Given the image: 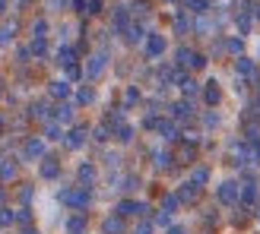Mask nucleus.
I'll return each mask as SVG.
<instances>
[{
    "mask_svg": "<svg viewBox=\"0 0 260 234\" xmlns=\"http://www.w3.org/2000/svg\"><path fill=\"white\" fill-rule=\"evenodd\" d=\"M57 200L67 206V209H73V212H83L89 203H92V193H89V187H63L60 193H57Z\"/></svg>",
    "mask_w": 260,
    "mask_h": 234,
    "instance_id": "f257e3e1",
    "label": "nucleus"
},
{
    "mask_svg": "<svg viewBox=\"0 0 260 234\" xmlns=\"http://www.w3.org/2000/svg\"><path fill=\"white\" fill-rule=\"evenodd\" d=\"M175 63H178L181 70H203L206 67V57L200 54V51H193V48H178Z\"/></svg>",
    "mask_w": 260,
    "mask_h": 234,
    "instance_id": "f03ea898",
    "label": "nucleus"
},
{
    "mask_svg": "<svg viewBox=\"0 0 260 234\" xmlns=\"http://www.w3.org/2000/svg\"><path fill=\"white\" fill-rule=\"evenodd\" d=\"M216 200L222 203V206L241 203V184H235V180H222V184L216 187Z\"/></svg>",
    "mask_w": 260,
    "mask_h": 234,
    "instance_id": "7ed1b4c3",
    "label": "nucleus"
},
{
    "mask_svg": "<svg viewBox=\"0 0 260 234\" xmlns=\"http://www.w3.org/2000/svg\"><path fill=\"white\" fill-rule=\"evenodd\" d=\"M118 215H124V218H143V215H149L152 209H149V203H137V200H121L118 203V209H114Z\"/></svg>",
    "mask_w": 260,
    "mask_h": 234,
    "instance_id": "20e7f679",
    "label": "nucleus"
},
{
    "mask_svg": "<svg viewBox=\"0 0 260 234\" xmlns=\"http://www.w3.org/2000/svg\"><path fill=\"white\" fill-rule=\"evenodd\" d=\"M235 73L244 76V83H260V70H257V63L254 57H235Z\"/></svg>",
    "mask_w": 260,
    "mask_h": 234,
    "instance_id": "39448f33",
    "label": "nucleus"
},
{
    "mask_svg": "<svg viewBox=\"0 0 260 234\" xmlns=\"http://www.w3.org/2000/svg\"><path fill=\"white\" fill-rule=\"evenodd\" d=\"M105 67H108V54L105 51H95L92 57H89V63H86V80H99L102 73H105Z\"/></svg>",
    "mask_w": 260,
    "mask_h": 234,
    "instance_id": "423d86ee",
    "label": "nucleus"
},
{
    "mask_svg": "<svg viewBox=\"0 0 260 234\" xmlns=\"http://www.w3.org/2000/svg\"><path fill=\"white\" fill-rule=\"evenodd\" d=\"M22 159H25V162H38V159H45V139H38V136L25 139V146H22Z\"/></svg>",
    "mask_w": 260,
    "mask_h": 234,
    "instance_id": "0eeeda50",
    "label": "nucleus"
},
{
    "mask_svg": "<svg viewBox=\"0 0 260 234\" xmlns=\"http://www.w3.org/2000/svg\"><path fill=\"white\" fill-rule=\"evenodd\" d=\"M165 48H168V45H165V38H162L159 32H149V35H146V57H149V60L162 57Z\"/></svg>",
    "mask_w": 260,
    "mask_h": 234,
    "instance_id": "6e6552de",
    "label": "nucleus"
},
{
    "mask_svg": "<svg viewBox=\"0 0 260 234\" xmlns=\"http://www.w3.org/2000/svg\"><path fill=\"white\" fill-rule=\"evenodd\" d=\"M168 111H172V117H175V121H190V117L197 114V111H193V101H190V98H181V101H175V105L168 108Z\"/></svg>",
    "mask_w": 260,
    "mask_h": 234,
    "instance_id": "1a4fd4ad",
    "label": "nucleus"
},
{
    "mask_svg": "<svg viewBox=\"0 0 260 234\" xmlns=\"http://www.w3.org/2000/svg\"><path fill=\"white\" fill-rule=\"evenodd\" d=\"M86 139H89V130H86V127H73L70 133L63 136L67 149H83V146H86Z\"/></svg>",
    "mask_w": 260,
    "mask_h": 234,
    "instance_id": "9d476101",
    "label": "nucleus"
},
{
    "mask_svg": "<svg viewBox=\"0 0 260 234\" xmlns=\"http://www.w3.org/2000/svg\"><path fill=\"white\" fill-rule=\"evenodd\" d=\"M38 174H42L45 180H57V177H60V162L51 159V155H45V159H42V168H38Z\"/></svg>",
    "mask_w": 260,
    "mask_h": 234,
    "instance_id": "9b49d317",
    "label": "nucleus"
},
{
    "mask_svg": "<svg viewBox=\"0 0 260 234\" xmlns=\"http://www.w3.org/2000/svg\"><path fill=\"white\" fill-rule=\"evenodd\" d=\"M155 133H159L165 142H178V139H181V130H178V124H175V121H159Z\"/></svg>",
    "mask_w": 260,
    "mask_h": 234,
    "instance_id": "f8f14e48",
    "label": "nucleus"
},
{
    "mask_svg": "<svg viewBox=\"0 0 260 234\" xmlns=\"http://www.w3.org/2000/svg\"><path fill=\"white\" fill-rule=\"evenodd\" d=\"M203 101H206V108H216L219 101H222V89H219L216 80H210V83L203 86Z\"/></svg>",
    "mask_w": 260,
    "mask_h": 234,
    "instance_id": "ddd939ff",
    "label": "nucleus"
},
{
    "mask_svg": "<svg viewBox=\"0 0 260 234\" xmlns=\"http://www.w3.org/2000/svg\"><path fill=\"white\" fill-rule=\"evenodd\" d=\"M178 86H181V92H184L187 98H190V95H197V92H203V86L193 80L190 73H184V70H181V76H178Z\"/></svg>",
    "mask_w": 260,
    "mask_h": 234,
    "instance_id": "4468645a",
    "label": "nucleus"
},
{
    "mask_svg": "<svg viewBox=\"0 0 260 234\" xmlns=\"http://www.w3.org/2000/svg\"><path fill=\"white\" fill-rule=\"evenodd\" d=\"M111 25H114V32H118V35H124V32H127V25H130V10H127V7H114Z\"/></svg>",
    "mask_w": 260,
    "mask_h": 234,
    "instance_id": "2eb2a0df",
    "label": "nucleus"
},
{
    "mask_svg": "<svg viewBox=\"0 0 260 234\" xmlns=\"http://www.w3.org/2000/svg\"><path fill=\"white\" fill-rule=\"evenodd\" d=\"M127 231V225H124V215H108L105 222H102V234H124Z\"/></svg>",
    "mask_w": 260,
    "mask_h": 234,
    "instance_id": "dca6fc26",
    "label": "nucleus"
},
{
    "mask_svg": "<svg viewBox=\"0 0 260 234\" xmlns=\"http://www.w3.org/2000/svg\"><path fill=\"white\" fill-rule=\"evenodd\" d=\"M54 57H57V63H60V67L67 70V67H73V63H76V57H80V54H76V48H73V45H60Z\"/></svg>",
    "mask_w": 260,
    "mask_h": 234,
    "instance_id": "f3484780",
    "label": "nucleus"
},
{
    "mask_svg": "<svg viewBox=\"0 0 260 234\" xmlns=\"http://www.w3.org/2000/svg\"><path fill=\"white\" fill-rule=\"evenodd\" d=\"M190 16H193V13H187V10H178V13H175V32H178V35H187V32L193 29V19H190Z\"/></svg>",
    "mask_w": 260,
    "mask_h": 234,
    "instance_id": "a211bd4d",
    "label": "nucleus"
},
{
    "mask_svg": "<svg viewBox=\"0 0 260 234\" xmlns=\"http://www.w3.org/2000/svg\"><path fill=\"white\" fill-rule=\"evenodd\" d=\"M73 114H76V108L70 105V101H60V105L54 108V121L67 127V124H73Z\"/></svg>",
    "mask_w": 260,
    "mask_h": 234,
    "instance_id": "6ab92c4d",
    "label": "nucleus"
},
{
    "mask_svg": "<svg viewBox=\"0 0 260 234\" xmlns=\"http://www.w3.org/2000/svg\"><path fill=\"white\" fill-rule=\"evenodd\" d=\"M197 197H200V187L193 184V180H187V184H181V190H178V200L181 203H197Z\"/></svg>",
    "mask_w": 260,
    "mask_h": 234,
    "instance_id": "aec40b11",
    "label": "nucleus"
},
{
    "mask_svg": "<svg viewBox=\"0 0 260 234\" xmlns=\"http://www.w3.org/2000/svg\"><path fill=\"white\" fill-rule=\"evenodd\" d=\"M48 92H51V98H70V92H73V86L67 83V80H54V83H51L48 86Z\"/></svg>",
    "mask_w": 260,
    "mask_h": 234,
    "instance_id": "412c9836",
    "label": "nucleus"
},
{
    "mask_svg": "<svg viewBox=\"0 0 260 234\" xmlns=\"http://www.w3.org/2000/svg\"><path fill=\"white\" fill-rule=\"evenodd\" d=\"M76 177H80V187H92V184H95V165L83 162L80 171H76Z\"/></svg>",
    "mask_w": 260,
    "mask_h": 234,
    "instance_id": "4be33fe9",
    "label": "nucleus"
},
{
    "mask_svg": "<svg viewBox=\"0 0 260 234\" xmlns=\"http://www.w3.org/2000/svg\"><path fill=\"white\" fill-rule=\"evenodd\" d=\"M124 42H127V45H140V42H146V35H143V25H140V22H130V25H127Z\"/></svg>",
    "mask_w": 260,
    "mask_h": 234,
    "instance_id": "5701e85b",
    "label": "nucleus"
},
{
    "mask_svg": "<svg viewBox=\"0 0 260 234\" xmlns=\"http://www.w3.org/2000/svg\"><path fill=\"white\" fill-rule=\"evenodd\" d=\"M63 136H67V133H63V124H57L54 117H51L48 127H45V139H48V142H57V139H63Z\"/></svg>",
    "mask_w": 260,
    "mask_h": 234,
    "instance_id": "b1692460",
    "label": "nucleus"
},
{
    "mask_svg": "<svg viewBox=\"0 0 260 234\" xmlns=\"http://www.w3.org/2000/svg\"><path fill=\"white\" fill-rule=\"evenodd\" d=\"M86 231V215L83 212H73L67 218V234H83Z\"/></svg>",
    "mask_w": 260,
    "mask_h": 234,
    "instance_id": "393cba45",
    "label": "nucleus"
},
{
    "mask_svg": "<svg viewBox=\"0 0 260 234\" xmlns=\"http://www.w3.org/2000/svg\"><path fill=\"white\" fill-rule=\"evenodd\" d=\"M193 159H197V149H193V142H190V146L184 142V146L175 152V162H181V165H193Z\"/></svg>",
    "mask_w": 260,
    "mask_h": 234,
    "instance_id": "a878e982",
    "label": "nucleus"
},
{
    "mask_svg": "<svg viewBox=\"0 0 260 234\" xmlns=\"http://www.w3.org/2000/svg\"><path fill=\"white\" fill-rule=\"evenodd\" d=\"M241 203H244V206H254V203H257V180H244V187H241Z\"/></svg>",
    "mask_w": 260,
    "mask_h": 234,
    "instance_id": "bb28decb",
    "label": "nucleus"
},
{
    "mask_svg": "<svg viewBox=\"0 0 260 234\" xmlns=\"http://www.w3.org/2000/svg\"><path fill=\"white\" fill-rule=\"evenodd\" d=\"M184 10L193 13V16H203V13L210 10V0H184Z\"/></svg>",
    "mask_w": 260,
    "mask_h": 234,
    "instance_id": "cd10ccee",
    "label": "nucleus"
},
{
    "mask_svg": "<svg viewBox=\"0 0 260 234\" xmlns=\"http://www.w3.org/2000/svg\"><path fill=\"white\" fill-rule=\"evenodd\" d=\"M114 139H118V142H124V146H127V142H134V127H130V124L114 127Z\"/></svg>",
    "mask_w": 260,
    "mask_h": 234,
    "instance_id": "c85d7f7f",
    "label": "nucleus"
},
{
    "mask_svg": "<svg viewBox=\"0 0 260 234\" xmlns=\"http://www.w3.org/2000/svg\"><path fill=\"white\" fill-rule=\"evenodd\" d=\"M95 101V89L92 86H80V92H76V105H92Z\"/></svg>",
    "mask_w": 260,
    "mask_h": 234,
    "instance_id": "c756f323",
    "label": "nucleus"
},
{
    "mask_svg": "<svg viewBox=\"0 0 260 234\" xmlns=\"http://www.w3.org/2000/svg\"><path fill=\"white\" fill-rule=\"evenodd\" d=\"M152 159H155V168H159V171H168L172 162H175V152H155Z\"/></svg>",
    "mask_w": 260,
    "mask_h": 234,
    "instance_id": "7c9ffc66",
    "label": "nucleus"
},
{
    "mask_svg": "<svg viewBox=\"0 0 260 234\" xmlns=\"http://www.w3.org/2000/svg\"><path fill=\"white\" fill-rule=\"evenodd\" d=\"M190 180H193V184H197V187H203V184H210V168H193V171H190Z\"/></svg>",
    "mask_w": 260,
    "mask_h": 234,
    "instance_id": "2f4dec72",
    "label": "nucleus"
},
{
    "mask_svg": "<svg viewBox=\"0 0 260 234\" xmlns=\"http://www.w3.org/2000/svg\"><path fill=\"white\" fill-rule=\"evenodd\" d=\"M29 117H35V121H51L48 105H45V101H35V105L29 108Z\"/></svg>",
    "mask_w": 260,
    "mask_h": 234,
    "instance_id": "473e14b6",
    "label": "nucleus"
},
{
    "mask_svg": "<svg viewBox=\"0 0 260 234\" xmlns=\"http://www.w3.org/2000/svg\"><path fill=\"white\" fill-rule=\"evenodd\" d=\"M225 51H229V54H235V57H241L244 54V42H241L238 35H232L229 42H225Z\"/></svg>",
    "mask_w": 260,
    "mask_h": 234,
    "instance_id": "72a5a7b5",
    "label": "nucleus"
},
{
    "mask_svg": "<svg viewBox=\"0 0 260 234\" xmlns=\"http://www.w3.org/2000/svg\"><path fill=\"white\" fill-rule=\"evenodd\" d=\"M29 51H32L35 57H45V54H48V38H32Z\"/></svg>",
    "mask_w": 260,
    "mask_h": 234,
    "instance_id": "f704fd0d",
    "label": "nucleus"
},
{
    "mask_svg": "<svg viewBox=\"0 0 260 234\" xmlns=\"http://www.w3.org/2000/svg\"><path fill=\"white\" fill-rule=\"evenodd\" d=\"M178 206H181V200H178V193H168V197L162 200V209H165V212H172V215L178 212Z\"/></svg>",
    "mask_w": 260,
    "mask_h": 234,
    "instance_id": "c9c22d12",
    "label": "nucleus"
},
{
    "mask_svg": "<svg viewBox=\"0 0 260 234\" xmlns=\"http://www.w3.org/2000/svg\"><path fill=\"white\" fill-rule=\"evenodd\" d=\"M16 177V165L13 162H0V180H13Z\"/></svg>",
    "mask_w": 260,
    "mask_h": 234,
    "instance_id": "e433bc0d",
    "label": "nucleus"
},
{
    "mask_svg": "<svg viewBox=\"0 0 260 234\" xmlns=\"http://www.w3.org/2000/svg\"><path fill=\"white\" fill-rule=\"evenodd\" d=\"M137 101H140V89H137V86H130L127 92H124V108H130V105H137Z\"/></svg>",
    "mask_w": 260,
    "mask_h": 234,
    "instance_id": "4c0bfd02",
    "label": "nucleus"
},
{
    "mask_svg": "<svg viewBox=\"0 0 260 234\" xmlns=\"http://www.w3.org/2000/svg\"><path fill=\"white\" fill-rule=\"evenodd\" d=\"M16 222L25 228V225H32V209L29 206H22V209H16Z\"/></svg>",
    "mask_w": 260,
    "mask_h": 234,
    "instance_id": "58836bf2",
    "label": "nucleus"
},
{
    "mask_svg": "<svg viewBox=\"0 0 260 234\" xmlns=\"http://www.w3.org/2000/svg\"><path fill=\"white\" fill-rule=\"evenodd\" d=\"M48 35V22L45 19H35L32 22V38H45Z\"/></svg>",
    "mask_w": 260,
    "mask_h": 234,
    "instance_id": "ea45409f",
    "label": "nucleus"
},
{
    "mask_svg": "<svg viewBox=\"0 0 260 234\" xmlns=\"http://www.w3.org/2000/svg\"><path fill=\"white\" fill-rule=\"evenodd\" d=\"M13 222H16V212L4 206V209H0V228H7V225H13Z\"/></svg>",
    "mask_w": 260,
    "mask_h": 234,
    "instance_id": "a19ab883",
    "label": "nucleus"
},
{
    "mask_svg": "<svg viewBox=\"0 0 260 234\" xmlns=\"http://www.w3.org/2000/svg\"><path fill=\"white\" fill-rule=\"evenodd\" d=\"M152 222H155V225H162V228H172V212H165V209H162L159 215L152 218Z\"/></svg>",
    "mask_w": 260,
    "mask_h": 234,
    "instance_id": "79ce46f5",
    "label": "nucleus"
},
{
    "mask_svg": "<svg viewBox=\"0 0 260 234\" xmlns=\"http://www.w3.org/2000/svg\"><path fill=\"white\" fill-rule=\"evenodd\" d=\"M108 133H114V130H111L108 124H102V127H95V139H99V142H105V139H108Z\"/></svg>",
    "mask_w": 260,
    "mask_h": 234,
    "instance_id": "37998d69",
    "label": "nucleus"
},
{
    "mask_svg": "<svg viewBox=\"0 0 260 234\" xmlns=\"http://www.w3.org/2000/svg\"><path fill=\"white\" fill-rule=\"evenodd\" d=\"M152 228H155V222H140L134 228V234H152Z\"/></svg>",
    "mask_w": 260,
    "mask_h": 234,
    "instance_id": "c03bdc74",
    "label": "nucleus"
},
{
    "mask_svg": "<svg viewBox=\"0 0 260 234\" xmlns=\"http://www.w3.org/2000/svg\"><path fill=\"white\" fill-rule=\"evenodd\" d=\"M80 76H86V73L76 67V63H73V67H67V80H80Z\"/></svg>",
    "mask_w": 260,
    "mask_h": 234,
    "instance_id": "a18cd8bd",
    "label": "nucleus"
},
{
    "mask_svg": "<svg viewBox=\"0 0 260 234\" xmlns=\"http://www.w3.org/2000/svg\"><path fill=\"white\" fill-rule=\"evenodd\" d=\"M19 197H22V203H29V200H32V187H29V184H25V187L19 190Z\"/></svg>",
    "mask_w": 260,
    "mask_h": 234,
    "instance_id": "49530a36",
    "label": "nucleus"
},
{
    "mask_svg": "<svg viewBox=\"0 0 260 234\" xmlns=\"http://www.w3.org/2000/svg\"><path fill=\"white\" fill-rule=\"evenodd\" d=\"M203 121H206V127H219V117H216V114H206Z\"/></svg>",
    "mask_w": 260,
    "mask_h": 234,
    "instance_id": "de8ad7c7",
    "label": "nucleus"
},
{
    "mask_svg": "<svg viewBox=\"0 0 260 234\" xmlns=\"http://www.w3.org/2000/svg\"><path fill=\"white\" fill-rule=\"evenodd\" d=\"M67 4H70V0H51V7H54V10H57V7L63 10V7H67Z\"/></svg>",
    "mask_w": 260,
    "mask_h": 234,
    "instance_id": "09e8293b",
    "label": "nucleus"
},
{
    "mask_svg": "<svg viewBox=\"0 0 260 234\" xmlns=\"http://www.w3.org/2000/svg\"><path fill=\"white\" fill-rule=\"evenodd\" d=\"M168 234H187V231L181 228V225H172V228H168Z\"/></svg>",
    "mask_w": 260,
    "mask_h": 234,
    "instance_id": "8fccbe9b",
    "label": "nucleus"
},
{
    "mask_svg": "<svg viewBox=\"0 0 260 234\" xmlns=\"http://www.w3.org/2000/svg\"><path fill=\"white\" fill-rule=\"evenodd\" d=\"M251 108H254V111L260 114V92H257V98H254V105H251Z\"/></svg>",
    "mask_w": 260,
    "mask_h": 234,
    "instance_id": "3c124183",
    "label": "nucleus"
},
{
    "mask_svg": "<svg viewBox=\"0 0 260 234\" xmlns=\"http://www.w3.org/2000/svg\"><path fill=\"white\" fill-rule=\"evenodd\" d=\"M22 234H38V231H35L32 225H25V228H22Z\"/></svg>",
    "mask_w": 260,
    "mask_h": 234,
    "instance_id": "603ef678",
    "label": "nucleus"
},
{
    "mask_svg": "<svg viewBox=\"0 0 260 234\" xmlns=\"http://www.w3.org/2000/svg\"><path fill=\"white\" fill-rule=\"evenodd\" d=\"M4 13H7V0H0V16H4Z\"/></svg>",
    "mask_w": 260,
    "mask_h": 234,
    "instance_id": "864d4df0",
    "label": "nucleus"
},
{
    "mask_svg": "<svg viewBox=\"0 0 260 234\" xmlns=\"http://www.w3.org/2000/svg\"><path fill=\"white\" fill-rule=\"evenodd\" d=\"M254 19H257V22H260V4H257V10H254Z\"/></svg>",
    "mask_w": 260,
    "mask_h": 234,
    "instance_id": "5fc2aeb1",
    "label": "nucleus"
},
{
    "mask_svg": "<svg viewBox=\"0 0 260 234\" xmlns=\"http://www.w3.org/2000/svg\"><path fill=\"white\" fill-rule=\"evenodd\" d=\"M0 133H4V121H0Z\"/></svg>",
    "mask_w": 260,
    "mask_h": 234,
    "instance_id": "6e6d98bb",
    "label": "nucleus"
},
{
    "mask_svg": "<svg viewBox=\"0 0 260 234\" xmlns=\"http://www.w3.org/2000/svg\"><path fill=\"white\" fill-rule=\"evenodd\" d=\"M83 234H86V231H83Z\"/></svg>",
    "mask_w": 260,
    "mask_h": 234,
    "instance_id": "4d7b16f0",
    "label": "nucleus"
},
{
    "mask_svg": "<svg viewBox=\"0 0 260 234\" xmlns=\"http://www.w3.org/2000/svg\"><path fill=\"white\" fill-rule=\"evenodd\" d=\"M257 215H260V212H257Z\"/></svg>",
    "mask_w": 260,
    "mask_h": 234,
    "instance_id": "13d9d810",
    "label": "nucleus"
}]
</instances>
